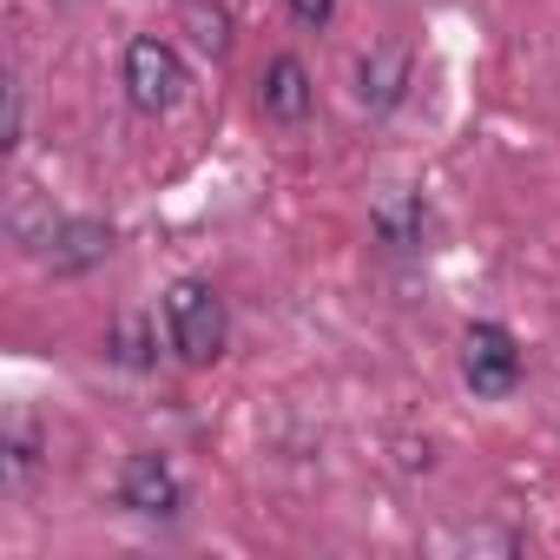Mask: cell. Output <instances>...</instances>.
I'll return each mask as SVG.
<instances>
[{"mask_svg": "<svg viewBox=\"0 0 560 560\" xmlns=\"http://www.w3.org/2000/svg\"><path fill=\"white\" fill-rule=\"evenodd\" d=\"M257 106H264V119H277V126H304L311 106H317L311 67H304L298 54H277V60L257 73Z\"/></svg>", "mask_w": 560, "mask_h": 560, "instance_id": "obj_5", "label": "cell"}, {"mask_svg": "<svg viewBox=\"0 0 560 560\" xmlns=\"http://www.w3.org/2000/svg\"><path fill=\"white\" fill-rule=\"evenodd\" d=\"M165 337L185 363H218L224 343H231V317H224V298L205 284V277H178L165 291Z\"/></svg>", "mask_w": 560, "mask_h": 560, "instance_id": "obj_1", "label": "cell"}, {"mask_svg": "<svg viewBox=\"0 0 560 560\" xmlns=\"http://www.w3.org/2000/svg\"><path fill=\"white\" fill-rule=\"evenodd\" d=\"M291 14H298L304 27H330V14H337V0H291Z\"/></svg>", "mask_w": 560, "mask_h": 560, "instance_id": "obj_13", "label": "cell"}, {"mask_svg": "<svg viewBox=\"0 0 560 560\" xmlns=\"http://www.w3.org/2000/svg\"><path fill=\"white\" fill-rule=\"evenodd\" d=\"M40 257H47L54 277H80V270H93V264L113 257V224H100V218H60Z\"/></svg>", "mask_w": 560, "mask_h": 560, "instance_id": "obj_6", "label": "cell"}, {"mask_svg": "<svg viewBox=\"0 0 560 560\" xmlns=\"http://www.w3.org/2000/svg\"><path fill=\"white\" fill-rule=\"evenodd\" d=\"M191 27H198V47H205V54H224V47H231V21H224V8H198Z\"/></svg>", "mask_w": 560, "mask_h": 560, "instance_id": "obj_11", "label": "cell"}, {"mask_svg": "<svg viewBox=\"0 0 560 560\" xmlns=\"http://www.w3.org/2000/svg\"><path fill=\"white\" fill-rule=\"evenodd\" d=\"M21 132H27V93H21V80H8V126H0V145H21Z\"/></svg>", "mask_w": 560, "mask_h": 560, "instance_id": "obj_12", "label": "cell"}, {"mask_svg": "<svg viewBox=\"0 0 560 560\" xmlns=\"http://www.w3.org/2000/svg\"><path fill=\"white\" fill-rule=\"evenodd\" d=\"M376 231H383V244L409 250V244H422L429 218H422V205H416V198H389V205H376Z\"/></svg>", "mask_w": 560, "mask_h": 560, "instance_id": "obj_10", "label": "cell"}, {"mask_svg": "<svg viewBox=\"0 0 560 560\" xmlns=\"http://www.w3.org/2000/svg\"><path fill=\"white\" fill-rule=\"evenodd\" d=\"M40 468V429L34 422H8V468H0V481H8V494H21Z\"/></svg>", "mask_w": 560, "mask_h": 560, "instance_id": "obj_9", "label": "cell"}, {"mask_svg": "<svg viewBox=\"0 0 560 560\" xmlns=\"http://www.w3.org/2000/svg\"><path fill=\"white\" fill-rule=\"evenodd\" d=\"M462 383L475 396H488V402L514 396L521 389V343L501 324H468V337H462Z\"/></svg>", "mask_w": 560, "mask_h": 560, "instance_id": "obj_3", "label": "cell"}, {"mask_svg": "<svg viewBox=\"0 0 560 560\" xmlns=\"http://www.w3.org/2000/svg\"><path fill=\"white\" fill-rule=\"evenodd\" d=\"M402 93H409V47L402 40H376L357 60V106L363 113H389Z\"/></svg>", "mask_w": 560, "mask_h": 560, "instance_id": "obj_7", "label": "cell"}, {"mask_svg": "<svg viewBox=\"0 0 560 560\" xmlns=\"http://www.w3.org/2000/svg\"><path fill=\"white\" fill-rule=\"evenodd\" d=\"M152 324L145 317H119L113 330H106V357L119 363V370H152Z\"/></svg>", "mask_w": 560, "mask_h": 560, "instance_id": "obj_8", "label": "cell"}, {"mask_svg": "<svg viewBox=\"0 0 560 560\" xmlns=\"http://www.w3.org/2000/svg\"><path fill=\"white\" fill-rule=\"evenodd\" d=\"M119 80H126V100H132L139 113H172V106L185 100V60H178V47H172L165 34H139V40L126 47Z\"/></svg>", "mask_w": 560, "mask_h": 560, "instance_id": "obj_2", "label": "cell"}, {"mask_svg": "<svg viewBox=\"0 0 560 560\" xmlns=\"http://www.w3.org/2000/svg\"><path fill=\"white\" fill-rule=\"evenodd\" d=\"M119 508L139 514V521H172V514L185 508V481H178V468H172L165 455H152V448L126 455V468H119Z\"/></svg>", "mask_w": 560, "mask_h": 560, "instance_id": "obj_4", "label": "cell"}]
</instances>
